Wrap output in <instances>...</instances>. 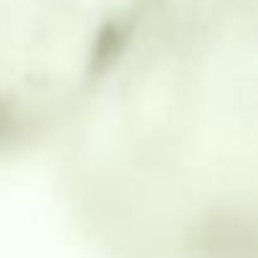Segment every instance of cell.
<instances>
[{"mask_svg": "<svg viewBox=\"0 0 258 258\" xmlns=\"http://www.w3.org/2000/svg\"><path fill=\"white\" fill-rule=\"evenodd\" d=\"M43 155L106 258H255L258 0H145Z\"/></svg>", "mask_w": 258, "mask_h": 258, "instance_id": "obj_1", "label": "cell"}, {"mask_svg": "<svg viewBox=\"0 0 258 258\" xmlns=\"http://www.w3.org/2000/svg\"><path fill=\"white\" fill-rule=\"evenodd\" d=\"M145 0H0V167L41 157Z\"/></svg>", "mask_w": 258, "mask_h": 258, "instance_id": "obj_2", "label": "cell"}]
</instances>
